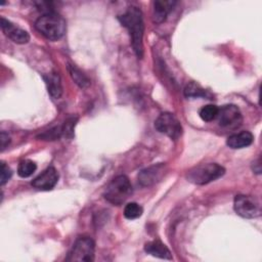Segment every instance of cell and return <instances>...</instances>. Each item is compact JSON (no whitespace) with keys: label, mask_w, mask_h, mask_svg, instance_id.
Instances as JSON below:
<instances>
[{"label":"cell","mask_w":262,"mask_h":262,"mask_svg":"<svg viewBox=\"0 0 262 262\" xmlns=\"http://www.w3.org/2000/svg\"><path fill=\"white\" fill-rule=\"evenodd\" d=\"M119 21L125 27L131 37V44L135 54L141 58L143 55L144 24L141 10L136 6H130L126 12L118 16Z\"/></svg>","instance_id":"1"},{"label":"cell","mask_w":262,"mask_h":262,"mask_svg":"<svg viewBox=\"0 0 262 262\" xmlns=\"http://www.w3.org/2000/svg\"><path fill=\"white\" fill-rule=\"evenodd\" d=\"M35 28L45 38L56 41L64 35L67 25L62 16L55 12H49L44 13L37 18Z\"/></svg>","instance_id":"2"},{"label":"cell","mask_w":262,"mask_h":262,"mask_svg":"<svg viewBox=\"0 0 262 262\" xmlns=\"http://www.w3.org/2000/svg\"><path fill=\"white\" fill-rule=\"evenodd\" d=\"M132 193V185L126 175H119L115 177L105 187L103 191L104 199L116 206H120Z\"/></svg>","instance_id":"3"},{"label":"cell","mask_w":262,"mask_h":262,"mask_svg":"<svg viewBox=\"0 0 262 262\" xmlns=\"http://www.w3.org/2000/svg\"><path fill=\"white\" fill-rule=\"evenodd\" d=\"M224 173L225 169L216 163L201 164L187 171L186 179L193 184L204 185L220 178Z\"/></svg>","instance_id":"4"},{"label":"cell","mask_w":262,"mask_h":262,"mask_svg":"<svg viewBox=\"0 0 262 262\" xmlns=\"http://www.w3.org/2000/svg\"><path fill=\"white\" fill-rule=\"evenodd\" d=\"M95 243L89 236H80L75 242L72 250L69 252L67 261L91 262L94 260Z\"/></svg>","instance_id":"5"},{"label":"cell","mask_w":262,"mask_h":262,"mask_svg":"<svg viewBox=\"0 0 262 262\" xmlns=\"http://www.w3.org/2000/svg\"><path fill=\"white\" fill-rule=\"evenodd\" d=\"M155 128L173 140L178 139L182 134L180 121L171 113H162L155 121Z\"/></svg>","instance_id":"6"},{"label":"cell","mask_w":262,"mask_h":262,"mask_svg":"<svg viewBox=\"0 0 262 262\" xmlns=\"http://www.w3.org/2000/svg\"><path fill=\"white\" fill-rule=\"evenodd\" d=\"M233 209L243 218L253 219L261 215L260 203L251 195L238 194L234 198Z\"/></svg>","instance_id":"7"},{"label":"cell","mask_w":262,"mask_h":262,"mask_svg":"<svg viewBox=\"0 0 262 262\" xmlns=\"http://www.w3.org/2000/svg\"><path fill=\"white\" fill-rule=\"evenodd\" d=\"M218 123L223 128L235 129L242 125L243 117L239 108L234 104H225L219 108Z\"/></svg>","instance_id":"8"},{"label":"cell","mask_w":262,"mask_h":262,"mask_svg":"<svg viewBox=\"0 0 262 262\" xmlns=\"http://www.w3.org/2000/svg\"><path fill=\"white\" fill-rule=\"evenodd\" d=\"M166 172V165L159 163L149 166L138 173V182L142 186H151L159 182Z\"/></svg>","instance_id":"9"},{"label":"cell","mask_w":262,"mask_h":262,"mask_svg":"<svg viewBox=\"0 0 262 262\" xmlns=\"http://www.w3.org/2000/svg\"><path fill=\"white\" fill-rule=\"evenodd\" d=\"M57 181L58 173L56 169L48 167L32 181V185L39 190H50L56 185Z\"/></svg>","instance_id":"10"},{"label":"cell","mask_w":262,"mask_h":262,"mask_svg":"<svg viewBox=\"0 0 262 262\" xmlns=\"http://www.w3.org/2000/svg\"><path fill=\"white\" fill-rule=\"evenodd\" d=\"M1 29L3 33L16 44H26L30 41V35L27 31L16 27L4 17H1Z\"/></svg>","instance_id":"11"},{"label":"cell","mask_w":262,"mask_h":262,"mask_svg":"<svg viewBox=\"0 0 262 262\" xmlns=\"http://www.w3.org/2000/svg\"><path fill=\"white\" fill-rule=\"evenodd\" d=\"M176 1H164L158 0L154 2V13L152 18L156 24H162L166 20L168 14L172 11Z\"/></svg>","instance_id":"12"},{"label":"cell","mask_w":262,"mask_h":262,"mask_svg":"<svg viewBox=\"0 0 262 262\" xmlns=\"http://www.w3.org/2000/svg\"><path fill=\"white\" fill-rule=\"evenodd\" d=\"M253 139H254V136L250 131H242L239 133L230 135L226 140V144L231 148L237 149V148H243L251 145L253 142Z\"/></svg>","instance_id":"13"},{"label":"cell","mask_w":262,"mask_h":262,"mask_svg":"<svg viewBox=\"0 0 262 262\" xmlns=\"http://www.w3.org/2000/svg\"><path fill=\"white\" fill-rule=\"evenodd\" d=\"M144 251L147 254L157 258L167 259V260L172 259V254L170 250L160 241H152V242L146 243L144 246Z\"/></svg>","instance_id":"14"},{"label":"cell","mask_w":262,"mask_h":262,"mask_svg":"<svg viewBox=\"0 0 262 262\" xmlns=\"http://www.w3.org/2000/svg\"><path fill=\"white\" fill-rule=\"evenodd\" d=\"M43 79L45 81L50 96L53 98H59L62 94V86L59 75L55 72H52L50 74L43 75Z\"/></svg>","instance_id":"15"},{"label":"cell","mask_w":262,"mask_h":262,"mask_svg":"<svg viewBox=\"0 0 262 262\" xmlns=\"http://www.w3.org/2000/svg\"><path fill=\"white\" fill-rule=\"evenodd\" d=\"M68 71H69V74H70L71 78L73 79V81L80 88L85 89V88L89 87V85H90L89 78L80 69H78L75 64L68 63Z\"/></svg>","instance_id":"16"},{"label":"cell","mask_w":262,"mask_h":262,"mask_svg":"<svg viewBox=\"0 0 262 262\" xmlns=\"http://www.w3.org/2000/svg\"><path fill=\"white\" fill-rule=\"evenodd\" d=\"M184 95L189 98L191 97L196 98V97H208L209 93L195 82H189L184 88Z\"/></svg>","instance_id":"17"},{"label":"cell","mask_w":262,"mask_h":262,"mask_svg":"<svg viewBox=\"0 0 262 262\" xmlns=\"http://www.w3.org/2000/svg\"><path fill=\"white\" fill-rule=\"evenodd\" d=\"M218 112H219V107L217 105L214 104H208L203 106L200 112V118L204 121V122H211L213 120H215L218 116Z\"/></svg>","instance_id":"18"},{"label":"cell","mask_w":262,"mask_h":262,"mask_svg":"<svg viewBox=\"0 0 262 262\" xmlns=\"http://www.w3.org/2000/svg\"><path fill=\"white\" fill-rule=\"evenodd\" d=\"M37 169V165L35 164V162L31 161V160H23L17 167V174L23 177V178H27L30 177Z\"/></svg>","instance_id":"19"},{"label":"cell","mask_w":262,"mask_h":262,"mask_svg":"<svg viewBox=\"0 0 262 262\" xmlns=\"http://www.w3.org/2000/svg\"><path fill=\"white\" fill-rule=\"evenodd\" d=\"M143 213V209L142 207L137 204V203H128L124 209V216L129 219V220H133L136 218H139Z\"/></svg>","instance_id":"20"},{"label":"cell","mask_w":262,"mask_h":262,"mask_svg":"<svg viewBox=\"0 0 262 262\" xmlns=\"http://www.w3.org/2000/svg\"><path fill=\"white\" fill-rule=\"evenodd\" d=\"M77 121H78L77 117H70L64 121L63 125L61 126V131H62L63 137L69 138V139L74 137V129L77 124Z\"/></svg>","instance_id":"21"},{"label":"cell","mask_w":262,"mask_h":262,"mask_svg":"<svg viewBox=\"0 0 262 262\" xmlns=\"http://www.w3.org/2000/svg\"><path fill=\"white\" fill-rule=\"evenodd\" d=\"M62 135V131H61V127H54L50 130H47L45 131L44 133L40 134L38 137L41 138V139H44V140H54L56 138H58L59 136Z\"/></svg>","instance_id":"22"},{"label":"cell","mask_w":262,"mask_h":262,"mask_svg":"<svg viewBox=\"0 0 262 262\" xmlns=\"http://www.w3.org/2000/svg\"><path fill=\"white\" fill-rule=\"evenodd\" d=\"M12 175V172H11V169L5 165V163H1V174H0V182H1V185L3 186L11 177Z\"/></svg>","instance_id":"23"},{"label":"cell","mask_w":262,"mask_h":262,"mask_svg":"<svg viewBox=\"0 0 262 262\" xmlns=\"http://www.w3.org/2000/svg\"><path fill=\"white\" fill-rule=\"evenodd\" d=\"M0 142H1V150H4V148L9 144V142H10V137H9V135L6 133V132H4V131H2L1 132V135H0Z\"/></svg>","instance_id":"24"}]
</instances>
